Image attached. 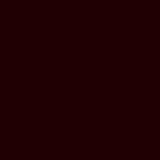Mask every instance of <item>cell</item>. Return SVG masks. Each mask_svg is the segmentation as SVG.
Masks as SVG:
<instances>
[]
</instances>
